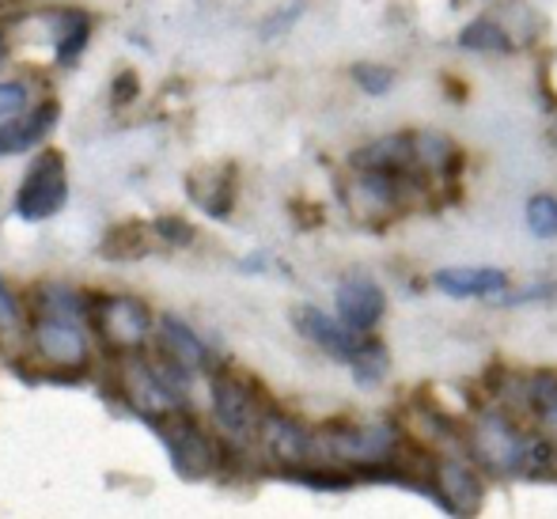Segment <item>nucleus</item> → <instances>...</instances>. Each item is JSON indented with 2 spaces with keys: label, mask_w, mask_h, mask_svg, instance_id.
Instances as JSON below:
<instances>
[{
  "label": "nucleus",
  "mask_w": 557,
  "mask_h": 519,
  "mask_svg": "<svg viewBox=\"0 0 557 519\" xmlns=\"http://www.w3.org/2000/svg\"><path fill=\"white\" fill-rule=\"evenodd\" d=\"M88 300L65 285L38 288L35 296V322H30V342L35 357L53 375H73L88 364Z\"/></svg>",
  "instance_id": "obj_1"
},
{
  "label": "nucleus",
  "mask_w": 557,
  "mask_h": 519,
  "mask_svg": "<svg viewBox=\"0 0 557 519\" xmlns=\"http://www.w3.org/2000/svg\"><path fill=\"white\" fill-rule=\"evenodd\" d=\"M88 300V319L99 330V337L107 342V349L117 357H133L145 349L148 334H152V311L145 300L125 293H91Z\"/></svg>",
  "instance_id": "obj_2"
},
{
  "label": "nucleus",
  "mask_w": 557,
  "mask_h": 519,
  "mask_svg": "<svg viewBox=\"0 0 557 519\" xmlns=\"http://www.w3.org/2000/svg\"><path fill=\"white\" fill-rule=\"evenodd\" d=\"M152 429L163 440V447H168V459L175 467V474L186 478V482L209 478L216 470V462H221V447L213 444V436L186 410L160 417V421H152Z\"/></svg>",
  "instance_id": "obj_3"
},
{
  "label": "nucleus",
  "mask_w": 557,
  "mask_h": 519,
  "mask_svg": "<svg viewBox=\"0 0 557 519\" xmlns=\"http://www.w3.org/2000/svg\"><path fill=\"white\" fill-rule=\"evenodd\" d=\"M69 201V175H65V156L58 148H46L35 156L27 178L15 190V217L30 220H50L53 212H61Z\"/></svg>",
  "instance_id": "obj_4"
},
{
  "label": "nucleus",
  "mask_w": 557,
  "mask_h": 519,
  "mask_svg": "<svg viewBox=\"0 0 557 519\" xmlns=\"http://www.w3.org/2000/svg\"><path fill=\"white\" fill-rule=\"evenodd\" d=\"M209 398H213L216 424H221L227 436L232 440H258V432H262L270 410H265L262 395H258L247 380H239V375H232V372H213Z\"/></svg>",
  "instance_id": "obj_5"
},
{
  "label": "nucleus",
  "mask_w": 557,
  "mask_h": 519,
  "mask_svg": "<svg viewBox=\"0 0 557 519\" xmlns=\"http://www.w3.org/2000/svg\"><path fill=\"white\" fill-rule=\"evenodd\" d=\"M315 447H319V455H331V459L368 467V462H383L391 452H395V432H391L387 424L334 421L315 436Z\"/></svg>",
  "instance_id": "obj_6"
},
{
  "label": "nucleus",
  "mask_w": 557,
  "mask_h": 519,
  "mask_svg": "<svg viewBox=\"0 0 557 519\" xmlns=\"http://www.w3.org/2000/svg\"><path fill=\"white\" fill-rule=\"evenodd\" d=\"M293 322H296V330L308 337V342H315L319 349H326L334 360H345V364H352V360L360 357V349H364V342H368L364 334H352L342 319H331L326 311L308 308V304L293 311Z\"/></svg>",
  "instance_id": "obj_7"
},
{
  "label": "nucleus",
  "mask_w": 557,
  "mask_h": 519,
  "mask_svg": "<svg viewBox=\"0 0 557 519\" xmlns=\"http://www.w3.org/2000/svg\"><path fill=\"white\" fill-rule=\"evenodd\" d=\"M258 444H262L281 467H304L311 455H319L315 436H311L300 421H293V417H285V413H273V410L265 417L262 432H258Z\"/></svg>",
  "instance_id": "obj_8"
},
{
  "label": "nucleus",
  "mask_w": 557,
  "mask_h": 519,
  "mask_svg": "<svg viewBox=\"0 0 557 519\" xmlns=\"http://www.w3.org/2000/svg\"><path fill=\"white\" fill-rule=\"evenodd\" d=\"M383 308H387V300H383V288L375 285V281L349 277L337 285V319H342L352 334H368V330L380 322Z\"/></svg>",
  "instance_id": "obj_9"
},
{
  "label": "nucleus",
  "mask_w": 557,
  "mask_h": 519,
  "mask_svg": "<svg viewBox=\"0 0 557 519\" xmlns=\"http://www.w3.org/2000/svg\"><path fill=\"white\" fill-rule=\"evenodd\" d=\"M58 118H61L58 103H38L35 110H23V114L0 122V160L15 152H27L38 140H46L53 133V125H58Z\"/></svg>",
  "instance_id": "obj_10"
},
{
  "label": "nucleus",
  "mask_w": 557,
  "mask_h": 519,
  "mask_svg": "<svg viewBox=\"0 0 557 519\" xmlns=\"http://www.w3.org/2000/svg\"><path fill=\"white\" fill-rule=\"evenodd\" d=\"M160 342H163V353L175 357L183 368H190V372L213 368V349L201 342V334L190 326V322L175 319V314H163L160 319Z\"/></svg>",
  "instance_id": "obj_11"
},
{
  "label": "nucleus",
  "mask_w": 557,
  "mask_h": 519,
  "mask_svg": "<svg viewBox=\"0 0 557 519\" xmlns=\"http://www.w3.org/2000/svg\"><path fill=\"white\" fill-rule=\"evenodd\" d=\"M474 444H478V452H482V459L490 462V467L512 470V474H516V462H520L523 436L508 421H500V417H485L482 429H478Z\"/></svg>",
  "instance_id": "obj_12"
},
{
  "label": "nucleus",
  "mask_w": 557,
  "mask_h": 519,
  "mask_svg": "<svg viewBox=\"0 0 557 519\" xmlns=\"http://www.w3.org/2000/svg\"><path fill=\"white\" fill-rule=\"evenodd\" d=\"M433 285L441 288L444 296H455V300H462V296H493L505 288V273L500 270H436L433 273Z\"/></svg>",
  "instance_id": "obj_13"
},
{
  "label": "nucleus",
  "mask_w": 557,
  "mask_h": 519,
  "mask_svg": "<svg viewBox=\"0 0 557 519\" xmlns=\"http://www.w3.org/2000/svg\"><path fill=\"white\" fill-rule=\"evenodd\" d=\"M53 27V53H58V65L73 69L84 58V46L91 35V20L84 12H58L50 15Z\"/></svg>",
  "instance_id": "obj_14"
},
{
  "label": "nucleus",
  "mask_w": 557,
  "mask_h": 519,
  "mask_svg": "<svg viewBox=\"0 0 557 519\" xmlns=\"http://www.w3.org/2000/svg\"><path fill=\"white\" fill-rule=\"evenodd\" d=\"M190 198L198 201L209 217H227L235 198V178L232 171H198L190 178Z\"/></svg>",
  "instance_id": "obj_15"
},
{
  "label": "nucleus",
  "mask_w": 557,
  "mask_h": 519,
  "mask_svg": "<svg viewBox=\"0 0 557 519\" xmlns=\"http://www.w3.org/2000/svg\"><path fill=\"white\" fill-rule=\"evenodd\" d=\"M441 490H444V501L459 512H474L478 501H482V490H478L474 474L459 462H444L441 467Z\"/></svg>",
  "instance_id": "obj_16"
},
{
  "label": "nucleus",
  "mask_w": 557,
  "mask_h": 519,
  "mask_svg": "<svg viewBox=\"0 0 557 519\" xmlns=\"http://www.w3.org/2000/svg\"><path fill=\"white\" fill-rule=\"evenodd\" d=\"M516 474H528V478H550V474H557V452H554V444H546L543 436H523L520 462H516Z\"/></svg>",
  "instance_id": "obj_17"
},
{
  "label": "nucleus",
  "mask_w": 557,
  "mask_h": 519,
  "mask_svg": "<svg viewBox=\"0 0 557 519\" xmlns=\"http://www.w3.org/2000/svg\"><path fill=\"white\" fill-rule=\"evenodd\" d=\"M459 46H467V50H478V53H508L512 50V42H508V35L500 30L497 20H474L467 30L459 35Z\"/></svg>",
  "instance_id": "obj_18"
},
{
  "label": "nucleus",
  "mask_w": 557,
  "mask_h": 519,
  "mask_svg": "<svg viewBox=\"0 0 557 519\" xmlns=\"http://www.w3.org/2000/svg\"><path fill=\"white\" fill-rule=\"evenodd\" d=\"M352 372H357L360 387H375V383L383 380V372H387V353H383L380 342H364V349H360V357L352 360Z\"/></svg>",
  "instance_id": "obj_19"
},
{
  "label": "nucleus",
  "mask_w": 557,
  "mask_h": 519,
  "mask_svg": "<svg viewBox=\"0 0 557 519\" xmlns=\"http://www.w3.org/2000/svg\"><path fill=\"white\" fill-rule=\"evenodd\" d=\"M528 227L539 239H554L557 235V198L550 194H535L528 201Z\"/></svg>",
  "instance_id": "obj_20"
},
{
  "label": "nucleus",
  "mask_w": 557,
  "mask_h": 519,
  "mask_svg": "<svg viewBox=\"0 0 557 519\" xmlns=\"http://www.w3.org/2000/svg\"><path fill=\"white\" fill-rule=\"evenodd\" d=\"M152 235L163 243H171V247H190L194 243V227L186 224L183 217H156L152 220Z\"/></svg>",
  "instance_id": "obj_21"
},
{
  "label": "nucleus",
  "mask_w": 557,
  "mask_h": 519,
  "mask_svg": "<svg viewBox=\"0 0 557 519\" xmlns=\"http://www.w3.org/2000/svg\"><path fill=\"white\" fill-rule=\"evenodd\" d=\"M27 99H30V91L23 81H0V122L23 114V110H27Z\"/></svg>",
  "instance_id": "obj_22"
},
{
  "label": "nucleus",
  "mask_w": 557,
  "mask_h": 519,
  "mask_svg": "<svg viewBox=\"0 0 557 519\" xmlns=\"http://www.w3.org/2000/svg\"><path fill=\"white\" fill-rule=\"evenodd\" d=\"M352 81H357L360 91H372V96H383V91H391V81H395V73L383 65H357L352 69Z\"/></svg>",
  "instance_id": "obj_23"
},
{
  "label": "nucleus",
  "mask_w": 557,
  "mask_h": 519,
  "mask_svg": "<svg viewBox=\"0 0 557 519\" xmlns=\"http://www.w3.org/2000/svg\"><path fill=\"white\" fill-rule=\"evenodd\" d=\"M20 319H23L20 300H15V293L4 285V277H0V330H15Z\"/></svg>",
  "instance_id": "obj_24"
},
{
  "label": "nucleus",
  "mask_w": 557,
  "mask_h": 519,
  "mask_svg": "<svg viewBox=\"0 0 557 519\" xmlns=\"http://www.w3.org/2000/svg\"><path fill=\"white\" fill-rule=\"evenodd\" d=\"M133 96H137V76H133V73H117V81H114V88H111L114 107L133 103Z\"/></svg>",
  "instance_id": "obj_25"
},
{
  "label": "nucleus",
  "mask_w": 557,
  "mask_h": 519,
  "mask_svg": "<svg viewBox=\"0 0 557 519\" xmlns=\"http://www.w3.org/2000/svg\"><path fill=\"white\" fill-rule=\"evenodd\" d=\"M0 61H4V38H0Z\"/></svg>",
  "instance_id": "obj_26"
}]
</instances>
